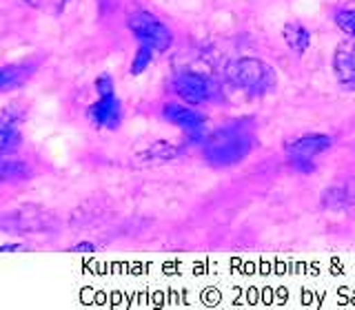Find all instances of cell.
<instances>
[{
  "label": "cell",
  "mask_w": 355,
  "mask_h": 310,
  "mask_svg": "<svg viewBox=\"0 0 355 310\" xmlns=\"http://www.w3.org/2000/svg\"><path fill=\"white\" fill-rule=\"evenodd\" d=\"M255 149V122L249 118L233 120L218 127L216 131H207L202 140V158L216 166L227 169L236 166Z\"/></svg>",
  "instance_id": "obj_1"
},
{
  "label": "cell",
  "mask_w": 355,
  "mask_h": 310,
  "mask_svg": "<svg viewBox=\"0 0 355 310\" xmlns=\"http://www.w3.org/2000/svg\"><path fill=\"white\" fill-rule=\"evenodd\" d=\"M227 82L249 98L271 93L277 84V73L260 58H238L227 66Z\"/></svg>",
  "instance_id": "obj_2"
},
{
  "label": "cell",
  "mask_w": 355,
  "mask_h": 310,
  "mask_svg": "<svg viewBox=\"0 0 355 310\" xmlns=\"http://www.w3.org/2000/svg\"><path fill=\"white\" fill-rule=\"evenodd\" d=\"M127 25H129V31L136 36L138 44L151 47L155 53L171 49V44H173L171 29L166 27L158 16H153L151 11H144V9L131 11L127 18Z\"/></svg>",
  "instance_id": "obj_3"
},
{
  "label": "cell",
  "mask_w": 355,
  "mask_h": 310,
  "mask_svg": "<svg viewBox=\"0 0 355 310\" xmlns=\"http://www.w3.org/2000/svg\"><path fill=\"white\" fill-rule=\"evenodd\" d=\"M331 136L327 133H309V136H300L297 140L286 144V160L297 173H313L315 160L322 153L331 149Z\"/></svg>",
  "instance_id": "obj_4"
},
{
  "label": "cell",
  "mask_w": 355,
  "mask_h": 310,
  "mask_svg": "<svg viewBox=\"0 0 355 310\" xmlns=\"http://www.w3.org/2000/svg\"><path fill=\"white\" fill-rule=\"evenodd\" d=\"M171 89L173 93L182 100L187 104H207L214 102L218 95V84L211 80L209 75L200 73V71H180L173 75L171 80Z\"/></svg>",
  "instance_id": "obj_5"
},
{
  "label": "cell",
  "mask_w": 355,
  "mask_h": 310,
  "mask_svg": "<svg viewBox=\"0 0 355 310\" xmlns=\"http://www.w3.org/2000/svg\"><path fill=\"white\" fill-rule=\"evenodd\" d=\"M162 118L171 122L173 127L182 129L187 133L189 142L202 144L207 131H205V116L193 109V104L187 102H166L162 107Z\"/></svg>",
  "instance_id": "obj_6"
},
{
  "label": "cell",
  "mask_w": 355,
  "mask_h": 310,
  "mask_svg": "<svg viewBox=\"0 0 355 310\" xmlns=\"http://www.w3.org/2000/svg\"><path fill=\"white\" fill-rule=\"evenodd\" d=\"M53 219L36 208H20L0 215V228L7 232H40L51 228Z\"/></svg>",
  "instance_id": "obj_7"
},
{
  "label": "cell",
  "mask_w": 355,
  "mask_h": 310,
  "mask_svg": "<svg viewBox=\"0 0 355 310\" xmlns=\"http://www.w3.org/2000/svg\"><path fill=\"white\" fill-rule=\"evenodd\" d=\"M87 118L98 129L116 131L122 125V102L116 93L98 95V100L87 109Z\"/></svg>",
  "instance_id": "obj_8"
},
{
  "label": "cell",
  "mask_w": 355,
  "mask_h": 310,
  "mask_svg": "<svg viewBox=\"0 0 355 310\" xmlns=\"http://www.w3.org/2000/svg\"><path fill=\"white\" fill-rule=\"evenodd\" d=\"M20 120L22 109L16 104L0 113V153H11L20 147Z\"/></svg>",
  "instance_id": "obj_9"
},
{
  "label": "cell",
  "mask_w": 355,
  "mask_h": 310,
  "mask_svg": "<svg viewBox=\"0 0 355 310\" xmlns=\"http://www.w3.org/2000/svg\"><path fill=\"white\" fill-rule=\"evenodd\" d=\"M333 73L338 78V84L347 91H355V47L340 44L333 53Z\"/></svg>",
  "instance_id": "obj_10"
},
{
  "label": "cell",
  "mask_w": 355,
  "mask_h": 310,
  "mask_svg": "<svg viewBox=\"0 0 355 310\" xmlns=\"http://www.w3.org/2000/svg\"><path fill=\"white\" fill-rule=\"evenodd\" d=\"M282 38L286 42V47L297 55H304L311 47V31L302 22H286L282 29Z\"/></svg>",
  "instance_id": "obj_11"
},
{
  "label": "cell",
  "mask_w": 355,
  "mask_h": 310,
  "mask_svg": "<svg viewBox=\"0 0 355 310\" xmlns=\"http://www.w3.org/2000/svg\"><path fill=\"white\" fill-rule=\"evenodd\" d=\"M27 175H29V166L20 158H16V151L0 153V184L25 180Z\"/></svg>",
  "instance_id": "obj_12"
},
{
  "label": "cell",
  "mask_w": 355,
  "mask_h": 310,
  "mask_svg": "<svg viewBox=\"0 0 355 310\" xmlns=\"http://www.w3.org/2000/svg\"><path fill=\"white\" fill-rule=\"evenodd\" d=\"M33 71H36V66L33 64H5V66H0V91H7V89H16L20 84H25Z\"/></svg>",
  "instance_id": "obj_13"
},
{
  "label": "cell",
  "mask_w": 355,
  "mask_h": 310,
  "mask_svg": "<svg viewBox=\"0 0 355 310\" xmlns=\"http://www.w3.org/2000/svg\"><path fill=\"white\" fill-rule=\"evenodd\" d=\"M153 49L151 47H144V44H140V47L136 49V53H133V60H131V66H129V71L133 75H140L144 73L151 66L153 62Z\"/></svg>",
  "instance_id": "obj_14"
},
{
  "label": "cell",
  "mask_w": 355,
  "mask_h": 310,
  "mask_svg": "<svg viewBox=\"0 0 355 310\" xmlns=\"http://www.w3.org/2000/svg\"><path fill=\"white\" fill-rule=\"evenodd\" d=\"M333 22H336V27L344 36H349L355 42V9H338L336 16H333Z\"/></svg>",
  "instance_id": "obj_15"
},
{
  "label": "cell",
  "mask_w": 355,
  "mask_h": 310,
  "mask_svg": "<svg viewBox=\"0 0 355 310\" xmlns=\"http://www.w3.org/2000/svg\"><path fill=\"white\" fill-rule=\"evenodd\" d=\"M94 89H96V93H98V95L116 93V89H114V78H111L109 73H100V75L96 78V82H94Z\"/></svg>",
  "instance_id": "obj_16"
},
{
  "label": "cell",
  "mask_w": 355,
  "mask_h": 310,
  "mask_svg": "<svg viewBox=\"0 0 355 310\" xmlns=\"http://www.w3.org/2000/svg\"><path fill=\"white\" fill-rule=\"evenodd\" d=\"M25 248H27L25 244L14 241V244H3V246H0V253H18V250H25Z\"/></svg>",
  "instance_id": "obj_17"
},
{
  "label": "cell",
  "mask_w": 355,
  "mask_h": 310,
  "mask_svg": "<svg viewBox=\"0 0 355 310\" xmlns=\"http://www.w3.org/2000/svg\"><path fill=\"white\" fill-rule=\"evenodd\" d=\"M73 253H94L96 250V246L92 241H80V244H76V246L71 248Z\"/></svg>",
  "instance_id": "obj_18"
},
{
  "label": "cell",
  "mask_w": 355,
  "mask_h": 310,
  "mask_svg": "<svg viewBox=\"0 0 355 310\" xmlns=\"http://www.w3.org/2000/svg\"><path fill=\"white\" fill-rule=\"evenodd\" d=\"M25 3H29V5L36 7V5H42V0H25Z\"/></svg>",
  "instance_id": "obj_19"
}]
</instances>
